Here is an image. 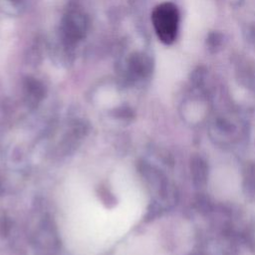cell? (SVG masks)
Listing matches in <instances>:
<instances>
[{"mask_svg":"<svg viewBox=\"0 0 255 255\" xmlns=\"http://www.w3.org/2000/svg\"><path fill=\"white\" fill-rule=\"evenodd\" d=\"M152 20L158 38L165 44L172 43L178 28L179 15L177 8L171 3L160 4L155 8Z\"/></svg>","mask_w":255,"mask_h":255,"instance_id":"1","label":"cell"}]
</instances>
